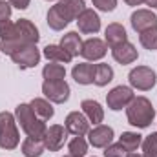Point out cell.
Returning a JSON list of instances; mask_svg holds the SVG:
<instances>
[{
    "label": "cell",
    "instance_id": "cell-1",
    "mask_svg": "<svg viewBox=\"0 0 157 157\" xmlns=\"http://www.w3.org/2000/svg\"><path fill=\"white\" fill-rule=\"evenodd\" d=\"M39 40H40L39 28L28 18H20V20L13 22L9 33L4 39H0V51L11 57L15 51L22 49L26 46H33Z\"/></svg>",
    "mask_w": 157,
    "mask_h": 157
},
{
    "label": "cell",
    "instance_id": "cell-2",
    "mask_svg": "<svg viewBox=\"0 0 157 157\" xmlns=\"http://www.w3.org/2000/svg\"><path fill=\"white\" fill-rule=\"evenodd\" d=\"M128 124L135 128H148L155 119V108L146 97H133V101L126 106Z\"/></svg>",
    "mask_w": 157,
    "mask_h": 157
},
{
    "label": "cell",
    "instance_id": "cell-3",
    "mask_svg": "<svg viewBox=\"0 0 157 157\" xmlns=\"http://www.w3.org/2000/svg\"><path fill=\"white\" fill-rule=\"evenodd\" d=\"M15 119H17V122L20 124L22 132H24L28 137H39V139H42L44 133H46V130H48L46 122H44V121L31 110V106L26 104V102H22V104L17 106V110H15Z\"/></svg>",
    "mask_w": 157,
    "mask_h": 157
},
{
    "label": "cell",
    "instance_id": "cell-4",
    "mask_svg": "<svg viewBox=\"0 0 157 157\" xmlns=\"http://www.w3.org/2000/svg\"><path fill=\"white\" fill-rule=\"evenodd\" d=\"M20 143V133L17 128V119L9 112H0V148L15 150Z\"/></svg>",
    "mask_w": 157,
    "mask_h": 157
},
{
    "label": "cell",
    "instance_id": "cell-5",
    "mask_svg": "<svg viewBox=\"0 0 157 157\" xmlns=\"http://www.w3.org/2000/svg\"><path fill=\"white\" fill-rule=\"evenodd\" d=\"M128 80H130V86L139 90V91H148L155 86L157 82V75L155 71L148 66H137L133 70H130L128 73Z\"/></svg>",
    "mask_w": 157,
    "mask_h": 157
},
{
    "label": "cell",
    "instance_id": "cell-6",
    "mask_svg": "<svg viewBox=\"0 0 157 157\" xmlns=\"http://www.w3.org/2000/svg\"><path fill=\"white\" fill-rule=\"evenodd\" d=\"M42 93L49 102L64 104L70 99V84L66 80H44L42 82Z\"/></svg>",
    "mask_w": 157,
    "mask_h": 157
},
{
    "label": "cell",
    "instance_id": "cell-7",
    "mask_svg": "<svg viewBox=\"0 0 157 157\" xmlns=\"http://www.w3.org/2000/svg\"><path fill=\"white\" fill-rule=\"evenodd\" d=\"M133 97H135V95H133V90H132L130 86H115L113 90L108 91V95H106V104H108L110 110L119 112V110L126 108V106L133 101Z\"/></svg>",
    "mask_w": 157,
    "mask_h": 157
},
{
    "label": "cell",
    "instance_id": "cell-8",
    "mask_svg": "<svg viewBox=\"0 0 157 157\" xmlns=\"http://www.w3.org/2000/svg\"><path fill=\"white\" fill-rule=\"evenodd\" d=\"M66 139H68V130H66L62 124H51V126L46 130L44 137H42L44 146H46V150H49V152H59V150L64 146Z\"/></svg>",
    "mask_w": 157,
    "mask_h": 157
},
{
    "label": "cell",
    "instance_id": "cell-9",
    "mask_svg": "<svg viewBox=\"0 0 157 157\" xmlns=\"http://www.w3.org/2000/svg\"><path fill=\"white\" fill-rule=\"evenodd\" d=\"M11 60L20 68V70H29V68H35L40 62V51L37 48V44L33 46H26L18 51H15L11 55Z\"/></svg>",
    "mask_w": 157,
    "mask_h": 157
},
{
    "label": "cell",
    "instance_id": "cell-10",
    "mask_svg": "<svg viewBox=\"0 0 157 157\" xmlns=\"http://www.w3.org/2000/svg\"><path fill=\"white\" fill-rule=\"evenodd\" d=\"M113 128L106 124H97L88 132V143L93 148H106L113 143Z\"/></svg>",
    "mask_w": 157,
    "mask_h": 157
},
{
    "label": "cell",
    "instance_id": "cell-11",
    "mask_svg": "<svg viewBox=\"0 0 157 157\" xmlns=\"http://www.w3.org/2000/svg\"><path fill=\"white\" fill-rule=\"evenodd\" d=\"M108 53V46L106 42L97 37H91V39L84 40L82 42V49H80V55L88 60V62H95V60H101L104 55Z\"/></svg>",
    "mask_w": 157,
    "mask_h": 157
},
{
    "label": "cell",
    "instance_id": "cell-12",
    "mask_svg": "<svg viewBox=\"0 0 157 157\" xmlns=\"http://www.w3.org/2000/svg\"><path fill=\"white\" fill-rule=\"evenodd\" d=\"M130 24L137 33H143V31L157 26V15L152 9H137V11L132 13Z\"/></svg>",
    "mask_w": 157,
    "mask_h": 157
},
{
    "label": "cell",
    "instance_id": "cell-13",
    "mask_svg": "<svg viewBox=\"0 0 157 157\" xmlns=\"http://www.w3.org/2000/svg\"><path fill=\"white\" fill-rule=\"evenodd\" d=\"M64 128L68 130V133L78 135V137L88 135V132L91 130L90 128V121L86 119V115L82 112H71V113H68V117L64 121Z\"/></svg>",
    "mask_w": 157,
    "mask_h": 157
},
{
    "label": "cell",
    "instance_id": "cell-14",
    "mask_svg": "<svg viewBox=\"0 0 157 157\" xmlns=\"http://www.w3.org/2000/svg\"><path fill=\"white\" fill-rule=\"evenodd\" d=\"M77 26H78V31L80 33H84V35H95V33L101 31V18H99V15L93 9L86 7L78 15Z\"/></svg>",
    "mask_w": 157,
    "mask_h": 157
},
{
    "label": "cell",
    "instance_id": "cell-15",
    "mask_svg": "<svg viewBox=\"0 0 157 157\" xmlns=\"http://www.w3.org/2000/svg\"><path fill=\"white\" fill-rule=\"evenodd\" d=\"M55 9L70 24L71 20H77L78 18V15L86 9V4H84V0H59L55 4Z\"/></svg>",
    "mask_w": 157,
    "mask_h": 157
},
{
    "label": "cell",
    "instance_id": "cell-16",
    "mask_svg": "<svg viewBox=\"0 0 157 157\" xmlns=\"http://www.w3.org/2000/svg\"><path fill=\"white\" fill-rule=\"evenodd\" d=\"M112 57H113V60L119 62V64H132V62H135L137 60V57H139V53H137V49H135V46L132 44V42H122V44H117V46H113L112 48Z\"/></svg>",
    "mask_w": 157,
    "mask_h": 157
},
{
    "label": "cell",
    "instance_id": "cell-17",
    "mask_svg": "<svg viewBox=\"0 0 157 157\" xmlns=\"http://www.w3.org/2000/svg\"><path fill=\"white\" fill-rule=\"evenodd\" d=\"M93 75H95V64L91 62H80L75 64L73 70H71V77L73 80L80 84V86H88V84H93Z\"/></svg>",
    "mask_w": 157,
    "mask_h": 157
},
{
    "label": "cell",
    "instance_id": "cell-18",
    "mask_svg": "<svg viewBox=\"0 0 157 157\" xmlns=\"http://www.w3.org/2000/svg\"><path fill=\"white\" fill-rule=\"evenodd\" d=\"M80 108H82V113L86 115V119L90 121V124L93 122V124L97 126V124H101V122L104 121V108H102L97 101H93V99H84V101L80 102Z\"/></svg>",
    "mask_w": 157,
    "mask_h": 157
},
{
    "label": "cell",
    "instance_id": "cell-19",
    "mask_svg": "<svg viewBox=\"0 0 157 157\" xmlns=\"http://www.w3.org/2000/svg\"><path fill=\"white\" fill-rule=\"evenodd\" d=\"M126 40H128V35H126V29H124L122 24H119V22L108 24V28L104 29V42H106V46L113 48V46L122 44Z\"/></svg>",
    "mask_w": 157,
    "mask_h": 157
},
{
    "label": "cell",
    "instance_id": "cell-20",
    "mask_svg": "<svg viewBox=\"0 0 157 157\" xmlns=\"http://www.w3.org/2000/svg\"><path fill=\"white\" fill-rule=\"evenodd\" d=\"M48 62H59V64H70L73 60V57L60 46V44H48L44 48V53H42Z\"/></svg>",
    "mask_w": 157,
    "mask_h": 157
},
{
    "label": "cell",
    "instance_id": "cell-21",
    "mask_svg": "<svg viewBox=\"0 0 157 157\" xmlns=\"http://www.w3.org/2000/svg\"><path fill=\"white\" fill-rule=\"evenodd\" d=\"M60 46H62L71 57H78V55H80V49H82V39H80L78 31H68L66 35H62Z\"/></svg>",
    "mask_w": 157,
    "mask_h": 157
},
{
    "label": "cell",
    "instance_id": "cell-22",
    "mask_svg": "<svg viewBox=\"0 0 157 157\" xmlns=\"http://www.w3.org/2000/svg\"><path fill=\"white\" fill-rule=\"evenodd\" d=\"M22 154L26 157H40L44 154L46 146H44V141L39 137H26L22 141Z\"/></svg>",
    "mask_w": 157,
    "mask_h": 157
},
{
    "label": "cell",
    "instance_id": "cell-23",
    "mask_svg": "<svg viewBox=\"0 0 157 157\" xmlns=\"http://www.w3.org/2000/svg\"><path fill=\"white\" fill-rule=\"evenodd\" d=\"M113 68L110 66V64H104V62H99V64H95V75H93V84L95 86H99V88H102V86H106L108 82H112L113 80Z\"/></svg>",
    "mask_w": 157,
    "mask_h": 157
},
{
    "label": "cell",
    "instance_id": "cell-24",
    "mask_svg": "<svg viewBox=\"0 0 157 157\" xmlns=\"http://www.w3.org/2000/svg\"><path fill=\"white\" fill-rule=\"evenodd\" d=\"M29 106H31V110H33L44 122L49 121V119H53V115H55V110H53V106H51V102H49L48 99L37 97V99H33V101L29 102Z\"/></svg>",
    "mask_w": 157,
    "mask_h": 157
},
{
    "label": "cell",
    "instance_id": "cell-25",
    "mask_svg": "<svg viewBox=\"0 0 157 157\" xmlns=\"http://www.w3.org/2000/svg\"><path fill=\"white\" fill-rule=\"evenodd\" d=\"M44 80H64L66 78V68L59 62H48L42 68Z\"/></svg>",
    "mask_w": 157,
    "mask_h": 157
},
{
    "label": "cell",
    "instance_id": "cell-26",
    "mask_svg": "<svg viewBox=\"0 0 157 157\" xmlns=\"http://www.w3.org/2000/svg\"><path fill=\"white\" fill-rule=\"evenodd\" d=\"M119 143L128 152H137V148L143 143V135H139L137 132H122V135L119 137Z\"/></svg>",
    "mask_w": 157,
    "mask_h": 157
},
{
    "label": "cell",
    "instance_id": "cell-27",
    "mask_svg": "<svg viewBox=\"0 0 157 157\" xmlns=\"http://www.w3.org/2000/svg\"><path fill=\"white\" fill-rule=\"evenodd\" d=\"M68 152H70V155L84 157L86 154H88V141H86L84 137L75 135V137L68 143Z\"/></svg>",
    "mask_w": 157,
    "mask_h": 157
},
{
    "label": "cell",
    "instance_id": "cell-28",
    "mask_svg": "<svg viewBox=\"0 0 157 157\" xmlns=\"http://www.w3.org/2000/svg\"><path fill=\"white\" fill-rule=\"evenodd\" d=\"M139 42L144 49L148 51H155L157 49V26L155 28H150L143 33H139Z\"/></svg>",
    "mask_w": 157,
    "mask_h": 157
},
{
    "label": "cell",
    "instance_id": "cell-29",
    "mask_svg": "<svg viewBox=\"0 0 157 157\" xmlns=\"http://www.w3.org/2000/svg\"><path fill=\"white\" fill-rule=\"evenodd\" d=\"M46 20H48V26L53 29V31H62L66 26H68V22L60 17V13L55 9V6L48 11V17H46Z\"/></svg>",
    "mask_w": 157,
    "mask_h": 157
},
{
    "label": "cell",
    "instance_id": "cell-30",
    "mask_svg": "<svg viewBox=\"0 0 157 157\" xmlns=\"http://www.w3.org/2000/svg\"><path fill=\"white\" fill-rule=\"evenodd\" d=\"M143 157H157V132L143 139Z\"/></svg>",
    "mask_w": 157,
    "mask_h": 157
},
{
    "label": "cell",
    "instance_id": "cell-31",
    "mask_svg": "<svg viewBox=\"0 0 157 157\" xmlns=\"http://www.w3.org/2000/svg\"><path fill=\"white\" fill-rule=\"evenodd\" d=\"M128 150L121 144V143H112L110 146H106L104 148V157H128Z\"/></svg>",
    "mask_w": 157,
    "mask_h": 157
},
{
    "label": "cell",
    "instance_id": "cell-32",
    "mask_svg": "<svg viewBox=\"0 0 157 157\" xmlns=\"http://www.w3.org/2000/svg\"><path fill=\"white\" fill-rule=\"evenodd\" d=\"M91 2L99 11H104V13H110L117 7V0H91Z\"/></svg>",
    "mask_w": 157,
    "mask_h": 157
},
{
    "label": "cell",
    "instance_id": "cell-33",
    "mask_svg": "<svg viewBox=\"0 0 157 157\" xmlns=\"http://www.w3.org/2000/svg\"><path fill=\"white\" fill-rule=\"evenodd\" d=\"M11 18V4L0 0V22H7Z\"/></svg>",
    "mask_w": 157,
    "mask_h": 157
},
{
    "label": "cell",
    "instance_id": "cell-34",
    "mask_svg": "<svg viewBox=\"0 0 157 157\" xmlns=\"http://www.w3.org/2000/svg\"><path fill=\"white\" fill-rule=\"evenodd\" d=\"M11 7H17V9H28L31 0H9Z\"/></svg>",
    "mask_w": 157,
    "mask_h": 157
},
{
    "label": "cell",
    "instance_id": "cell-35",
    "mask_svg": "<svg viewBox=\"0 0 157 157\" xmlns=\"http://www.w3.org/2000/svg\"><path fill=\"white\" fill-rule=\"evenodd\" d=\"M124 2H126L128 6H133V7H135V6H141V4H144V0H124Z\"/></svg>",
    "mask_w": 157,
    "mask_h": 157
},
{
    "label": "cell",
    "instance_id": "cell-36",
    "mask_svg": "<svg viewBox=\"0 0 157 157\" xmlns=\"http://www.w3.org/2000/svg\"><path fill=\"white\" fill-rule=\"evenodd\" d=\"M144 4H146L150 9H157V0H144Z\"/></svg>",
    "mask_w": 157,
    "mask_h": 157
},
{
    "label": "cell",
    "instance_id": "cell-37",
    "mask_svg": "<svg viewBox=\"0 0 157 157\" xmlns=\"http://www.w3.org/2000/svg\"><path fill=\"white\" fill-rule=\"evenodd\" d=\"M128 157H143V154H137V152H130Z\"/></svg>",
    "mask_w": 157,
    "mask_h": 157
},
{
    "label": "cell",
    "instance_id": "cell-38",
    "mask_svg": "<svg viewBox=\"0 0 157 157\" xmlns=\"http://www.w3.org/2000/svg\"><path fill=\"white\" fill-rule=\"evenodd\" d=\"M64 157H75V155H70V154H68V155H64Z\"/></svg>",
    "mask_w": 157,
    "mask_h": 157
},
{
    "label": "cell",
    "instance_id": "cell-39",
    "mask_svg": "<svg viewBox=\"0 0 157 157\" xmlns=\"http://www.w3.org/2000/svg\"><path fill=\"white\" fill-rule=\"evenodd\" d=\"M48 2H53V0H48Z\"/></svg>",
    "mask_w": 157,
    "mask_h": 157
}]
</instances>
